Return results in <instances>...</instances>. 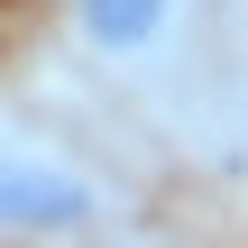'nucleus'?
Masks as SVG:
<instances>
[{"label":"nucleus","mask_w":248,"mask_h":248,"mask_svg":"<svg viewBox=\"0 0 248 248\" xmlns=\"http://www.w3.org/2000/svg\"><path fill=\"white\" fill-rule=\"evenodd\" d=\"M101 221V184L64 156H37V147H0V230L18 239H46V230H83Z\"/></svg>","instance_id":"nucleus-1"},{"label":"nucleus","mask_w":248,"mask_h":248,"mask_svg":"<svg viewBox=\"0 0 248 248\" xmlns=\"http://www.w3.org/2000/svg\"><path fill=\"white\" fill-rule=\"evenodd\" d=\"M74 28L92 55H156L166 28H175V0H74Z\"/></svg>","instance_id":"nucleus-2"}]
</instances>
